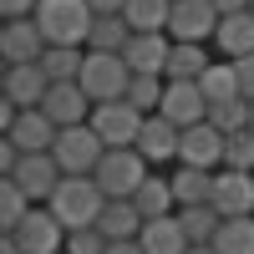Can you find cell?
Masks as SVG:
<instances>
[{"label":"cell","mask_w":254,"mask_h":254,"mask_svg":"<svg viewBox=\"0 0 254 254\" xmlns=\"http://www.w3.org/2000/svg\"><path fill=\"white\" fill-rule=\"evenodd\" d=\"M92 5L87 0H41L36 10V26L46 36V46H76L87 51V36H92Z\"/></svg>","instance_id":"1"},{"label":"cell","mask_w":254,"mask_h":254,"mask_svg":"<svg viewBox=\"0 0 254 254\" xmlns=\"http://www.w3.org/2000/svg\"><path fill=\"white\" fill-rule=\"evenodd\" d=\"M112 198L97 188V178H61V188L51 193V214L66 224V234L71 229H97V219H102V208H107Z\"/></svg>","instance_id":"2"},{"label":"cell","mask_w":254,"mask_h":254,"mask_svg":"<svg viewBox=\"0 0 254 254\" xmlns=\"http://www.w3.org/2000/svg\"><path fill=\"white\" fill-rule=\"evenodd\" d=\"M51 158H56V168H61L66 178H97L102 158H107V142L92 132V122H87V127H66V132L56 137Z\"/></svg>","instance_id":"3"},{"label":"cell","mask_w":254,"mask_h":254,"mask_svg":"<svg viewBox=\"0 0 254 254\" xmlns=\"http://www.w3.org/2000/svg\"><path fill=\"white\" fill-rule=\"evenodd\" d=\"M147 173H153V168L142 163L137 147H117V153L102 158V168H97V188H102L107 198H137V188L147 183Z\"/></svg>","instance_id":"4"},{"label":"cell","mask_w":254,"mask_h":254,"mask_svg":"<svg viewBox=\"0 0 254 254\" xmlns=\"http://www.w3.org/2000/svg\"><path fill=\"white\" fill-rule=\"evenodd\" d=\"M127 87H132V71H127L122 56H97V51H87V66H81V92L92 97V107H102V102H122Z\"/></svg>","instance_id":"5"},{"label":"cell","mask_w":254,"mask_h":254,"mask_svg":"<svg viewBox=\"0 0 254 254\" xmlns=\"http://www.w3.org/2000/svg\"><path fill=\"white\" fill-rule=\"evenodd\" d=\"M219 10L208 0H173V20H168V41L178 46H214L219 36Z\"/></svg>","instance_id":"6"},{"label":"cell","mask_w":254,"mask_h":254,"mask_svg":"<svg viewBox=\"0 0 254 254\" xmlns=\"http://www.w3.org/2000/svg\"><path fill=\"white\" fill-rule=\"evenodd\" d=\"M142 122L147 117L137 107H127V102H102V107L92 112V132L107 142V153H117V147H137Z\"/></svg>","instance_id":"7"},{"label":"cell","mask_w":254,"mask_h":254,"mask_svg":"<svg viewBox=\"0 0 254 254\" xmlns=\"http://www.w3.org/2000/svg\"><path fill=\"white\" fill-rule=\"evenodd\" d=\"M10 239L26 249V254H66V224H61L46 203H36L31 214H26V224H20Z\"/></svg>","instance_id":"8"},{"label":"cell","mask_w":254,"mask_h":254,"mask_svg":"<svg viewBox=\"0 0 254 254\" xmlns=\"http://www.w3.org/2000/svg\"><path fill=\"white\" fill-rule=\"evenodd\" d=\"M178 147H183V132L168 117H147L142 122V137H137V153L153 173H173L178 168Z\"/></svg>","instance_id":"9"},{"label":"cell","mask_w":254,"mask_h":254,"mask_svg":"<svg viewBox=\"0 0 254 254\" xmlns=\"http://www.w3.org/2000/svg\"><path fill=\"white\" fill-rule=\"evenodd\" d=\"M224 132L219 127H208V122H198V127H188L183 132V147H178V168H198V173H224Z\"/></svg>","instance_id":"10"},{"label":"cell","mask_w":254,"mask_h":254,"mask_svg":"<svg viewBox=\"0 0 254 254\" xmlns=\"http://www.w3.org/2000/svg\"><path fill=\"white\" fill-rule=\"evenodd\" d=\"M61 178H66V173L56 168V158H51V153H26L10 183H20V193H26L31 203H51V193L61 188Z\"/></svg>","instance_id":"11"},{"label":"cell","mask_w":254,"mask_h":254,"mask_svg":"<svg viewBox=\"0 0 254 254\" xmlns=\"http://www.w3.org/2000/svg\"><path fill=\"white\" fill-rule=\"evenodd\" d=\"M158 117H168L178 132H188V127L208 122V102H203V92H198V81H168V92H163V112H158Z\"/></svg>","instance_id":"12"},{"label":"cell","mask_w":254,"mask_h":254,"mask_svg":"<svg viewBox=\"0 0 254 254\" xmlns=\"http://www.w3.org/2000/svg\"><path fill=\"white\" fill-rule=\"evenodd\" d=\"M41 112H46L61 132H66V127H87L92 122V97L81 92V81H66V87H51L46 92V102H41Z\"/></svg>","instance_id":"13"},{"label":"cell","mask_w":254,"mask_h":254,"mask_svg":"<svg viewBox=\"0 0 254 254\" xmlns=\"http://www.w3.org/2000/svg\"><path fill=\"white\" fill-rule=\"evenodd\" d=\"M0 56H5V66H36V61L46 56L41 26L36 20H5V31H0Z\"/></svg>","instance_id":"14"},{"label":"cell","mask_w":254,"mask_h":254,"mask_svg":"<svg viewBox=\"0 0 254 254\" xmlns=\"http://www.w3.org/2000/svg\"><path fill=\"white\" fill-rule=\"evenodd\" d=\"M214 208L219 219H254V173H214Z\"/></svg>","instance_id":"15"},{"label":"cell","mask_w":254,"mask_h":254,"mask_svg":"<svg viewBox=\"0 0 254 254\" xmlns=\"http://www.w3.org/2000/svg\"><path fill=\"white\" fill-rule=\"evenodd\" d=\"M168 56H173V41L168 36H137V31H132V41L122 51L132 76H163V81H168Z\"/></svg>","instance_id":"16"},{"label":"cell","mask_w":254,"mask_h":254,"mask_svg":"<svg viewBox=\"0 0 254 254\" xmlns=\"http://www.w3.org/2000/svg\"><path fill=\"white\" fill-rule=\"evenodd\" d=\"M46 92H51V76L41 71V61L36 66H5V102H15L20 112H36Z\"/></svg>","instance_id":"17"},{"label":"cell","mask_w":254,"mask_h":254,"mask_svg":"<svg viewBox=\"0 0 254 254\" xmlns=\"http://www.w3.org/2000/svg\"><path fill=\"white\" fill-rule=\"evenodd\" d=\"M15 147H20V153H51V147H56V137H61V127L46 117V112H20L15 122H10V132H5Z\"/></svg>","instance_id":"18"},{"label":"cell","mask_w":254,"mask_h":254,"mask_svg":"<svg viewBox=\"0 0 254 254\" xmlns=\"http://www.w3.org/2000/svg\"><path fill=\"white\" fill-rule=\"evenodd\" d=\"M142 214H137V203L132 198H112L107 208H102V219H97V229H102V239L107 244H127V239H137L142 234Z\"/></svg>","instance_id":"19"},{"label":"cell","mask_w":254,"mask_h":254,"mask_svg":"<svg viewBox=\"0 0 254 254\" xmlns=\"http://www.w3.org/2000/svg\"><path fill=\"white\" fill-rule=\"evenodd\" d=\"M214 46H219V61H244V56H254V10L219 20Z\"/></svg>","instance_id":"20"},{"label":"cell","mask_w":254,"mask_h":254,"mask_svg":"<svg viewBox=\"0 0 254 254\" xmlns=\"http://www.w3.org/2000/svg\"><path fill=\"white\" fill-rule=\"evenodd\" d=\"M137 244H142V254H188V249H193L188 234H183V224H178V214L173 219H147Z\"/></svg>","instance_id":"21"},{"label":"cell","mask_w":254,"mask_h":254,"mask_svg":"<svg viewBox=\"0 0 254 254\" xmlns=\"http://www.w3.org/2000/svg\"><path fill=\"white\" fill-rule=\"evenodd\" d=\"M137 214L142 219H173L178 214V198H173V178L168 173H147V183L137 188Z\"/></svg>","instance_id":"22"},{"label":"cell","mask_w":254,"mask_h":254,"mask_svg":"<svg viewBox=\"0 0 254 254\" xmlns=\"http://www.w3.org/2000/svg\"><path fill=\"white\" fill-rule=\"evenodd\" d=\"M122 20L137 36H168V20H173V0H127Z\"/></svg>","instance_id":"23"},{"label":"cell","mask_w":254,"mask_h":254,"mask_svg":"<svg viewBox=\"0 0 254 254\" xmlns=\"http://www.w3.org/2000/svg\"><path fill=\"white\" fill-rule=\"evenodd\" d=\"M198 92H203V102H208V107H224V102H239V97H244V92H239V66H234V61H214V66L203 71Z\"/></svg>","instance_id":"24"},{"label":"cell","mask_w":254,"mask_h":254,"mask_svg":"<svg viewBox=\"0 0 254 254\" xmlns=\"http://www.w3.org/2000/svg\"><path fill=\"white\" fill-rule=\"evenodd\" d=\"M173 198L178 208H203V203H214V173H198V168H173Z\"/></svg>","instance_id":"25"},{"label":"cell","mask_w":254,"mask_h":254,"mask_svg":"<svg viewBox=\"0 0 254 254\" xmlns=\"http://www.w3.org/2000/svg\"><path fill=\"white\" fill-rule=\"evenodd\" d=\"M127 41H132V26H127L122 15H97V20H92V36H87V51H97V56H122Z\"/></svg>","instance_id":"26"},{"label":"cell","mask_w":254,"mask_h":254,"mask_svg":"<svg viewBox=\"0 0 254 254\" xmlns=\"http://www.w3.org/2000/svg\"><path fill=\"white\" fill-rule=\"evenodd\" d=\"M81 66H87V51H76V46H46V56H41V71L51 76V87L81 81Z\"/></svg>","instance_id":"27"},{"label":"cell","mask_w":254,"mask_h":254,"mask_svg":"<svg viewBox=\"0 0 254 254\" xmlns=\"http://www.w3.org/2000/svg\"><path fill=\"white\" fill-rule=\"evenodd\" d=\"M208 66H214L208 46H178V41H173V56H168V81H203Z\"/></svg>","instance_id":"28"},{"label":"cell","mask_w":254,"mask_h":254,"mask_svg":"<svg viewBox=\"0 0 254 254\" xmlns=\"http://www.w3.org/2000/svg\"><path fill=\"white\" fill-rule=\"evenodd\" d=\"M31 198L20 193V183H10V178H0V234H15L20 224H26V214H31Z\"/></svg>","instance_id":"29"},{"label":"cell","mask_w":254,"mask_h":254,"mask_svg":"<svg viewBox=\"0 0 254 254\" xmlns=\"http://www.w3.org/2000/svg\"><path fill=\"white\" fill-rule=\"evenodd\" d=\"M178 224H183V234H188V244H214V234H219V208L214 203H203V208H178Z\"/></svg>","instance_id":"30"},{"label":"cell","mask_w":254,"mask_h":254,"mask_svg":"<svg viewBox=\"0 0 254 254\" xmlns=\"http://www.w3.org/2000/svg\"><path fill=\"white\" fill-rule=\"evenodd\" d=\"M163 92H168V81L163 76H132V87H127V107H137L142 117H158L163 112Z\"/></svg>","instance_id":"31"},{"label":"cell","mask_w":254,"mask_h":254,"mask_svg":"<svg viewBox=\"0 0 254 254\" xmlns=\"http://www.w3.org/2000/svg\"><path fill=\"white\" fill-rule=\"evenodd\" d=\"M219 254H254V219H224L214 234Z\"/></svg>","instance_id":"32"},{"label":"cell","mask_w":254,"mask_h":254,"mask_svg":"<svg viewBox=\"0 0 254 254\" xmlns=\"http://www.w3.org/2000/svg\"><path fill=\"white\" fill-rule=\"evenodd\" d=\"M249 117H254V102H224V107H208V127H219L224 137H234V132H249Z\"/></svg>","instance_id":"33"},{"label":"cell","mask_w":254,"mask_h":254,"mask_svg":"<svg viewBox=\"0 0 254 254\" xmlns=\"http://www.w3.org/2000/svg\"><path fill=\"white\" fill-rule=\"evenodd\" d=\"M224 168L229 173H254V132H234L224 142Z\"/></svg>","instance_id":"34"},{"label":"cell","mask_w":254,"mask_h":254,"mask_svg":"<svg viewBox=\"0 0 254 254\" xmlns=\"http://www.w3.org/2000/svg\"><path fill=\"white\" fill-rule=\"evenodd\" d=\"M66 254H107L102 229H71V234H66Z\"/></svg>","instance_id":"35"},{"label":"cell","mask_w":254,"mask_h":254,"mask_svg":"<svg viewBox=\"0 0 254 254\" xmlns=\"http://www.w3.org/2000/svg\"><path fill=\"white\" fill-rule=\"evenodd\" d=\"M36 10H41V0H0L5 20H36Z\"/></svg>","instance_id":"36"},{"label":"cell","mask_w":254,"mask_h":254,"mask_svg":"<svg viewBox=\"0 0 254 254\" xmlns=\"http://www.w3.org/2000/svg\"><path fill=\"white\" fill-rule=\"evenodd\" d=\"M234 66H239V92H244V102H254V56L234 61Z\"/></svg>","instance_id":"37"},{"label":"cell","mask_w":254,"mask_h":254,"mask_svg":"<svg viewBox=\"0 0 254 254\" xmlns=\"http://www.w3.org/2000/svg\"><path fill=\"white\" fill-rule=\"evenodd\" d=\"M208 5H214V10L229 20V15H244V10H249V0H208Z\"/></svg>","instance_id":"38"},{"label":"cell","mask_w":254,"mask_h":254,"mask_svg":"<svg viewBox=\"0 0 254 254\" xmlns=\"http://www.w3.org/2000/svg\"><path fill=\"white\" fill-rule=\"evenodd\" d=\"M87 5H92V15H122L127 0H87Z\"/></svg>","instance_id":"39"},{"label":"cell","mask_w":254,"mask_h":254,"mask_svg":"<svg viewBox=\"0 0 254 254\" xmlns=\"http://www.w3.org/2000/svg\"><path fill=\"white\" fill-rule=\"evenodd\" d=\"M107 254H142V244H137V239H127V244H107Z\"/></svg>","instance_id":"40"},{"label":"cell","mask_w":254,"mask_h":254,"mask_svg":"<svg viewBox=\"0 0 254 254\" xmlns=\"http://www.w3.org/2000/svg\"><path fill=\"white\" fill-rule=\"evenodd\" d=\"M0 254H26V249H20V244H15L10 234H0Z\"/></svg>","instance_id":"41"},{"label":"cell","mask_w":254,"mask_h":254,"mask_svg":"<svg viewBox=\"0 0 254 254\" xmlns=\"http://www.w3.org/2000/svg\"><path fill=\"white\" fill-rule=\"evenodd\" d=\"M188 254H219L214 244H193V249H188Z\"/></svg>","instance_id":"42"},{"label":"cell","mask_w":254,"mask_h":254,"mask_svg":"<svg viewBox=\"0 0 254 254\" xmlns=\"http://www.w3.org/2000/svg\"><path fill=\"white\" fill-rule=\"evenodd\" d=\"M249 132H254V117H249Z\"/></svg>","instance_id":"43"},{"label":"cell","mask_w":254,"mask_h":254,"mask_svg":"<svg viewBox=\"0 0 254 254\" xmlns=\"http://www.w3.org/2000/svg\"><path fill=\"white\" fill-rule=\"evenodd\" d=\"M249 10H254V0H249Z\"/></svg>","instance_id":"44"}]
</instances>
